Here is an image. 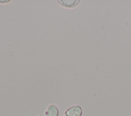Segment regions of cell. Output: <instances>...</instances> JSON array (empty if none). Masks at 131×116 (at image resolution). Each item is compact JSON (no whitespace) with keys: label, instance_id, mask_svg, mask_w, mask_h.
<instances>
[{"label":"cell","instance_id":"cell-1","mask_svg":"<svg viewBox=\"0 0 131 116\" xmlns=\"http://www.w3.org/2000/svg\"><path fill=\"white\" fill-rule=\"evenodd\" d=\"M82 109L79 105H74L68 108L64 112L63 116H81Z\"/></svg>","mask_w":131,"mask_h":116},{"label":"cell","instance_id":"cell-2","mask_svg":"<svg viewBox=\"0 0 131 116\" xmlns=\"http://www.w3.org/2000/svg\"><path fill=\"white\" fill-rule=\"evenodd\" d=\"M57 4L62 7L66 8H74L79 4L80 1L77 0H59L56 1Z\"/></svg>","mask_w":131,"mask_h":116},{"label":"cell","instance_id":"cell-3","mask_svg":"<svg viewBox=\"0 0 131 116\" xmlns=\"http://www.w3.org/2000/svg\"><path fill=\"white\" fill-rule=\"evenodd\" d=\"M59 109L57 106L54 104L48 105L44 112L45 116H59Z\"/></svg>","mask_w":131,"mask_h":116},{"label":"cell","instance_id":"cell-4","mask_svg":"<svg viewBox=\"0 0 131 116\" xmlns=\"http://www.w3.org/2000/svg\"><path fill=\"white\" fill-rule=\"evenodd\" d=\"M5 2H6V3H5V4H6V3H7V2H10V1H4ZM0 2H4V1H0Z\"/></svg>","mask_w":131,"mask_h":116},{"label":"cell","instance_id":"cell-5","mask_svg":"<svg viewBox=\"0 0 131 116\" xmlns=\"http://www.w3.org/2000/svg\"><path fill=\"white\" fill-rule=\"evenodd\" d=\"M38 116H42V114H40V115H38Z\"/></svg>","mask_w":131,"mask_h":116}]
</instances>
